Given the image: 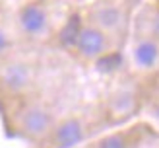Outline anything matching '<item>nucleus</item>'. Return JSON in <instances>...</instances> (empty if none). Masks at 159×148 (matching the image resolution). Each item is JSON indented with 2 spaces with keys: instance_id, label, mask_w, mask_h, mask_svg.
Instances as JSON below:
<instances>
[{
  "instance_id": "obj_7",
  "label": "nucleus",
  "mask_w": 159,
  "mask_h": 148,
  "mask_svg": "<svg viewBox=\"0 0 159 148\" xmlns=\"http://www.w3.org/2000/svg\"><path fill=\"white\" fill-rule=\"evenodd\" d=\"M93 20L95 23L99 26V29H116L118 26H120V21H122V14L120 10H118L116 6H97L93 10Z\"/></svg>"
},
{
  "instance_id": "obj_5",
  "label": "nucleus",
  "mask_w": 159,
  "mask_h": 148,
  "mask_svg": "<svg viewBox=\"0 0 159 148\" xmlns=\"http://www.w3.org/2000/svg\"><path fill=\"white\" fill-rule=\"evenodd\" d=\"M84 138V125L78 119H64L54 127V142L58 148H70L82 142Z\"/></svg>"
},
{
  "instance_id": "obj_12",
  "label": "nucleus",
  "mask_w": 159,
  "mask_h": 148,
  "mask_svg": "<svg viewBox=\"0 0 159 148\" xmlns=\"http://www.w3.org/2000/svg\"><path fill=\"white\" fill-rule=\"evenodd\" d=\"M157 117H159V107H157Z\"/></svg>"
},
{
  "instance_id": "obj_1",
  "label": "nucleus",
  "mask_w": 159,
  "mask_h": 148,
  "mask_svg": "<svg viewBox=\"0 0 159 148\" xmlns=\"http://www.w3.org/2000/svg\"><path fill=\"white\" fill-rule=\"evenodd\" d=\"M76 49L78 53L82 55L84 59H101L107 51V39H105V33L99 29V27H82L80 35L76 39Z\"/></svg>"
},
{
  "instance_id": "obj_6",
  "label": "nucleus",
  "mask_w": 159,
  "mask_h": 148,
  "mask_svg": "<svg viewBox=\"0 0 159 148\" xmlns=\"http://www.w3.org/2000/svg\"><path fill=\"white\" fill-rule=\"evenodd\" d=\"M159 60V45L152 39H142L134 47V62L140 68H153Z\"/></svg>"
},
{
  "instance_id": "obj_4",
  "label": "nucleus",
  "mask_w": 159,
  "mask_h": 148,
  "mask_svg": "<svg viewBox=\"0 0 159 148\" xmlns=\"http://www.w3.org/2000/svg\"><path fill=\"white\" fill-rule=\"evenodd\" d=\"M20 26L23 29V33H27L29 37H37L47 29V12L41 4L31 2L25 4L20 10Z\"/></svg>"
},
{
  "instance_id": "obj_3",
  "label": "nucleus",
  "mask_w": 159,
  "mask_h": 148,
  "mask_svg": "<svg viewBox=\"0 0 159 148\" xmlns=\"http://www.w3.org/2000/svg\"><path fill=\"white\" fill-rule=\"evenodd\" d=\"M33 80V72L25 62H10L0 70V84L8 92L20 93L27 88Z\"/></svg>"
},
{
  "instance_id": "obj_8",
  "label": "nucleus",
  "mask_w": 159,
  "mask_h": 148,
  "mask_svg": "<svg viewBox=\"0 0 159 148\" xmlns=\"http://www.w3.org/2000/svg\"><path fill=\"white\" fill-rule=\"evenodd\" d=\"M80 31H82V21H80V16L74 14L70 16V20L64 27L60 31V41L64 43L66 47H74L76 45V39L80 35Z\"/></svg>"
},
{
  "instance_id": "obj_9",
  "label": "nucleus",
  "mask_w": 159,
  "mask_h": 148,
  "mask_svg": "<svg viewBox=\"0 0 159 148\" xmlns=\"http://www.w3.org/2000/svg\"><path fill=\"white\" fill-rule=\"evenodd\" d=\"M99 148H126V140L122 135H109L101 140Z\"/></svg>"
},
{
  "instance_id": "obj_11",
  "label": "nucleus",
  "mask_w": 159,
  "mask_h": 148,
  "mask_svg": "<svg viewBox=\"0 0 159 148\" xmlns=\"http://www.w3.org/2000/svg\"><path fill=\"white\" fill-rule=\"evenodd\" d=\"M153 33L159 37V14L155 16V20H153Z\"/></svg>"
},
{
  "instance_id": "obj_10",
  "label": "nucleus",
  "mask_w": 159,
  "mask_h": 148,
  "mask_svg": "<svg viewBox=\"0 0 159 148\" xmlns=\"http://www.w3.org/2000/svg\"><path fill=\"white\" fill-rule=\"evenodd\" d=\"M6 49H8V37H6V33H4V31L0 29V55H2Z\"/></svg>"
},
{
  "instance_id": "obj_2",
  "label": "nucleus",
  "mask_w": 159,
  "mask_h": 148,
  "mask_svg": "<svg viewBox=\"0 0 159 148\" xmlns=\"http://www.w3.org/2000/svg\"><path fill=\"white\" fill-rule=\"evenodd\" d=\"M20 125L25 135H29L31 138H39L52 129V115L39 105H31L21 113Z\"/></svg>"
}]
</instances>
